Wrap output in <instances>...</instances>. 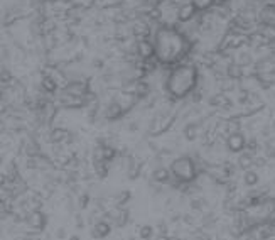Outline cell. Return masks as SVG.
Here are the masks:
<instances>
[{
	"label": "cell",
	"instance_id": "obj_1",
	"mask_svg": "<svg viewBox=\"0 0 275 240\" xmlns=\"http://www.w3.org/2000/svg\"><path fill=\"white\" fill-rule=\"evenodd\" d=\"M154 46H155V58L161 63V66L172 68L175 64H181L192 51V43L186 36L181 26H162L155 29L154 34Z\"/></svg>",
	"mask_w": 275,
	"mask_h": 240
},
{
	"label": "cell",
	"instance_id": "obj_2",
	"mask_svg": "<svg viewBox=\"0 0 275 240\" xmlns=\"http://www.w3.org/2000/svg\"><path fill=\"white\" fill-rule=\"evenodd\" d=\"M198 83H200V68L194 63H181L169 69L164 88L171 100H183L196 91Z\"/></svg>",
	"mask_w": 275,
	"mask_h": 240
},
{
	"label": "cell",
	"instance_id": "obj_3",
	"mask_svg": "<svg viewBox=\"0 0 275 240\" xmlns=\"http://www.w3.org/2000/svg\"><path fill=\"white\" fill-rule=\"evenodd\" d=\"M171 174H172V184L174 186H186L194 183L196 178L200 176V168H198L196 161L189 156H181L175 157L171 162Z\"/></svg>",
	"mask_w": 275,
	"mask_h": 240
},
{
	"label": "cell",
	"instance_id": "obj_4",
	"mask_svg": "<svg viewBox=\"0 0 275 240\" xmlns=\"http://www.w3.org/2000/svg\"><path fill=\"white\" fill-rule=\"evenodd\" d=\"M259 24L263 26V27L275 29V2H267L260 7Z\"/></svg>",
	"mask_w": 275,
	"mask_h": 240
},
{
	"label": "cell",
	"instance_id": "obj_5",
	"mask_svg": "<svg viewBox=\"0 0 275 240\" xmlns=\"http://www.w3.org/2000/svg\"><path fill=\"white\" fill-rule=\"evenodd\" d=\"M198 10L194 5H192L189 0L188 2H184V4H179V10H178V19L181 24H186V22H191V21H194L196 17H198Z\"/></svg>",
	"mask_w": 275,
	"mask_h": 240
},
{
	"label": "cell",
	"instance_id": "obj_6",
	"mask_svg": "<svg viewBox=\"0 0 275 240\" xmlns=\"http://www.w3.org/2000/svg\"><path fill=\"white\" fill-rule=\"evenodd\" d=\"M247 144H248V140L242 132H235V134H231V136L226 137V147H228V151H231V152L245 151V149H247Z\"/></svg>",
	"mask_w": 275,
	"mask_h": 240
},
{
	"label": "cell",
	"instance_id": "obj_7",
	"mask_svg": "<svg viewBox=\"0 0 275 240\" xmlns=\"http://www.w3.org/2000/svg\"><path fill=\"white\" fill-rule=\"evenodd\" d=\"M26 225L31 228V230H41L46 224V216L39 212V210H34V212H29L26 215Z\"/></svg>",
	"mask_w": 275,
	"mask_h": 240
},
{
	"label": "cell",
	"instance_id": "obj_8",
	"mask_svg": "<svg viewBox=\"0 0 275 240\" xmlns=\"http://www.w3.org/2000/svg\"><path fill=\"white\" fill-rule=\"evenodd\" d=\"M152 179L155 181V183H171L172 181V174H171V169H167V168H155L154 169V173H152Z\"/></svg>",
	"mask_w": 275,
	"mask_h": 240
},
{
	"label": "cell",
	"instance_id": "obj_9",
	"mask_svg": "<svg viewBox=\"0 0 275 240\" xmlns=\"http://www.w3.org/2000/svg\"><path fill=\"white\" fill-rule=\"evenodd\" d=\"M93 237L96 238H102V237H107L110 233V224H107V221H98V224H95V227H93Z\"/></svg>",
	"mask_w": 275,
	"mask_h": 240
},
{
	"label": "cell",
	"instance_id": "obj_10",
	"mask_svg": "<svg viewBox=\"0 0 275 240\" xmlns=\"http://www.w3.org/2000/svg\"><path fill=\"white\" fill-rule=\"evenodd\" d=\"M251 166H255V157H253V154L251 152H245V154H242L238 157V168L240 169H250Z\"/></svg>",
	"mask_w": 275,
	"mask_h": 240
},
{
	"label": "cell",
	"instance_id": "obj_11",
	"mask_svg": "<svg viewBox=\"0 0 275 240\" xmlns=\"http://www.w3.org/2000/svg\"><path fill=\"white\" fill-rule=\"evenodd\" d=\"M200 12H208L209 9L214 7V0H189Z\"/></svg>",
	"mask_w": 275,
	"mask_h": 240
},
{
	"label": "cell",
	"instance_id": "obj_12",
	"mask_svg": "<svg viewBox=\"0 0 275 240\" xmlns=\"http://www.w3.org/2000/svg\"><path fill=\"white\" fill-rule=\"evenodd\" d=\"M243 183L247 186H255L259 184V174H257L255 171H251V169H247L243 174Z\"/></svg>",
	"mask_w": 275,
	"mask_h": 240
},
{
	"label": "cell",
	"instance_id": "obj_13",
	"mask_svg": "<svg viewBox=\"0 0 275 240\" xmlns=\"http://www.w3.org/2000/svg\"><path fill=\"white\" fill-rule=\"evenodd\" d=\"M139 237L142 240H150L152 237H154V228H152L150 225H142L140 227Z\"/></svg>",
	"mask_w": 275,
	"mask_h": 240
}]
</instances>
